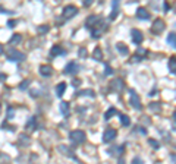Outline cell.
Wrapping results in <instances>:
<instances>
[{
	"label": "cell",
	"mask_w": 176,
	"mask_h": 164,
	"mask_svg": "<svg viewBox=\"0 0 176 164\" xmlns=\"http://www.w3.org/2000/svg\"><path fill=\"white\" fill-rule=\"evenodd\" d=\"M30 82H31V81H30V79H25V81H24V82H22L21 85H19V89H22V91H25V89H27V88L30 87Z\"/></svg>",
	"instance_id": "f1b7e54d"
},
{
	"label": "cell",
	"mask_w": 176,
	"mask_h": 164,
	"mask_svg": "<svg viewBox=\"0 0 176 164\" xmlns=\"http://www.w3.org/2000/svg\"><path fill=\"white\" fill-rule=\"evenodd\" d=\"M138 56H147V51L144 48H138Z\"/></svg>",
	"instance_id": "74e56055"
},
{
	"label": "cell",
	"mask_w": 176,
	"mask_h": 164,
	"mask_svg": "<svg viewBox=\"0 0 176 164\" xmlns=\"http://www.w3.org/2000/svg\"><path fill=\"white\" fill-rule=\"evenodd\" d=\"M148 144H150L153 148H157V150L160 148V144L157 142V141H154V139H148Z\"/></svg>",
	"instance_id": "1f68e13d"
},
{
	"label": "cell",
	"mask_w": 176,
	"mask_h": 164,
	"mask_svg": "<svg viewBox=\"0 0 176 164\" xmlns=\"http://www.w3.org/2000/svg\"><path fill=\"white\" fill-rule=\"evenodd\" d=\"M49 29H50V28H49L47 25H40V26L37 28V31H38L40 34H47L49 32Z\"/></svg>",
	"instance_id": "83f0119b"
},
{
	"label": "cell",
	"mask_w": 176,
	"mask_h": 164,
	"mask_svg": "<svg viewBox=\"0 0 176 164\" xmlns=\"http://www.w3.org/2000/svg\"><path fill=\"white\" fill-rule=\"evenodd\" d=\"M8 117H9V119L13 117V109H9V111H8Z\"/></svg>",
	"instance_id": "f35d334b"
},
{
	"label": "cell",
	"mask_w": 176,
	"mask_h": 164,
	"mask_svg": "<svg viewBox=\"0 0 176 164\" xmlns=\"http://www.w3.org/2000/svg\"><path fill=\"white\" fill-rule=\"evenodd\" d=\"M100 19H101V16H99V15H91V16H88L87 21H85V26L91 29V28H94L99 23Z\"/></svg>",
	"instance_id": "8992f818"
},
{
	"label": "cell",
	"mask_w": 176,
	"mask_h": 164,
	"mask_svg": "<svg viewBox=\"0 0 176 164\" xmlns=\"http://www.w3.org/2000/svg\"><path fill=\"white\" fill-rule=\"evenodd\" d=\"M134 163H143L141 158H134Z\"/></svg>",
	"instance_id": "b9f144b4"
},
{
	"label": "cell",
	"mask_w": 176,
	"mask_h": 164,
	"mask_svg": "<svg viewBox=\"0 0 176 164\" xmlns=\"http://www.w3.org/2000/svg\"><path fill=\"white\" fill-rule=\"evenodd\" d=\"M15 25H16V21H9V26H11V28H13Z\"/></svg>",
	"instance_id": "60d3db41"
},
{
	"label": "cell",
	"mask_w": 176,
	"mask_h": 164,
	"mask_svg": "<svg viewBox=\"0 0 176 164\" xmlns=\"http://www.w3.org/2000/svg\"><path fill=\"white\" fill-rule=\"evenodd\" d=\"M0 111H2V106H0Z\"/></svg>",
	"instance_id": "bcb514c9"
},
{
	"label": "cell",
	"mask_w": 176,
	"mask_h": 164,
	"mask_svg": "<svg viewBox=\"0 0 176 164\" xmlns=\"http://www.w3.org/2000/svg\"><path fill=\"white\" fill-rule=\"evenodd\" d=\"M69 139L74 144H77V145H81V144L85 142L87 136H85V132L84 131H72L69 133Z\"/></svg>",
	"instance_id": "6da1fadb"
},
{
	"label": "cell",
	"mask_w": 176,
	"mask_h": 164,
	"mask_svg": "<svg viewBox=\"0 0 176 164\" xmlns=\"http://www.w3.org/2000/svg\"><path fill=\"white\" fill-rule=\"evenodd\" d=\"M138 131L141 132V133H147V132H145V129H143V128H140V129H138Z\"/></svg>",
	"instance_id": "7bdbcfd3"
},
{
	"label": "cell",
	"mask_w": 176,
	"mask_h": 164,
	"mask_svg": "<svg viewBox=\"0 0 176 164\" xmlns=\"http://www.w3.org/2000/svg\"><path fill=\"white\" fill-rule=\"evenodd\" d=\"M143 122L144 123H147V125H150V123H151V120H150L148 117H143Z\"/></svg>",
	"instance_id": "ab89813d"
},
{
	"label": "cell",
	"mask_w": 176,
	"mask_h": 164,
	"mask_svg": "<svg viewBox=\"0 0 176 164\" xmlns=\"http://www.w3.org/2000/svg\"><path fill=\"white\" fill-rule=\"evenodd\" d=\"M110 88H112L115 92H121V91H123V88H125V84H123L122 79H113V81L110 82Z\"/></svg>",
	"instance_id": "52a82bcc"
},
{
	"label": "cell",
	"mask_w": 176,
	"mask_h": 164,
	"mask_svg": "<svg viewBox=\"0 0 176 164\" xmlns=\"http://www.w3.org/2000/svg\"><path fill=\"white\" fill-rule=\"evenodd\" d=\"M21 41H22L21 35H19V34H13V35H12V38H11V41H9V44L13 45V44H19Z\"/></svg>",
	"instance_id": "603a6c76"
},
{
	"label": "cell",
	"mask_w": 176,
	"mask_h": 164,
	"mask_svg": "<svg viewBox=\"0 0 176 164\" xmlns=\"http://www.w3.org/2000/svg\"><path fill=\"white\" fill-rule=\"evenodd\" d=\"M75 97H91V98H94L96 97V94H94V91L93 89H84V91H79L75 94Z\"/></svg>",
	"instance_id": "5bb4252c"
},
{
	"label": "cell",
	"mask_w": 176,
	"mask_h": 164,
	"mask_svg": "<svg viewBox=\"0 0 176 164\" xmlns=\"http://www.w3.org/2000/svg\"><path fill=\"white\" fill-rule=\"evenodd\" d=\"M72 85H74V87H79V85H81V79H74Z\"/></svg>",
	"instance_id": "8d00e7d4"
},
{
	"label": "cell",
	"mask_w": 176,
	"mask_h": 164,
	"mask_svg": "<svg viewBox=\"0 0 176 164\" xmlns=\"http://www.w3.org/2000/svg\"><path fill=\"white\" fill-rule=\"evenodd\" d=\"M66 91V84L65 82H60L57 87H56V94H57V97H62L63 94H65Z\"/></svg>",
	"instance_id": "d6986e66"
},
{
	"label": "cell",
	"mask_w": 176,
	"mask_h": 164,
	"mask_svg": "<svg viewBox=\"0 0 176 164\" xmlns=\"http://www.w3.org/2000/svg\"><path fill=\"white\" fill-rule=\"evenodd\" d=\"M9 59L13 60V62H24L25 60V54L21 53V51L13 50V51H9Z\"/></svg>",
	"instance_id": "9c48e42d"
},
{
	"label": "cell",
	"mask_w": 176,
	"mask_h": 164,
	"mask_svg": "<svg viewBox=\"0 0 176 164\" xmlns=\"http://www.w3.org/2000/svg\"><path fill=\"white\" fill-rule=\"evenodd\" d=\"M131 34H132V41L135 44H141L144 41V35L140 29H132Z\"/></svg>",
	"instance_id": "30bf717a"
},
{
	"label": "cell",
	"mask_w": 176,
	"mask_h": 164,
	"mask_svg": "<svg viewBox=\"0 0 176 164\" xmlns=\"http://www.w3.org/2000/svg\"><path fill=\"white\" fill-rule=\"evenodd\" d=\"M167 43H169V45H170L172 48L176 50V32H170L167 35Z\"/></svg>",
	"instance_id": "e0dca14e"
},
{
	"label": "cell",
	"mask_w": 176,
	"mask_h": 164,
	"mask_svg": "<svg viewBox=\"0 0 176 164\" xmlns=\"http://www.w3.org/2000/svg\"><path fill=\"white\" fill-rule=\"evenodd\" d=\"M79 56H81L82 59H85V57H87V50H85L84 47H82V48H79Z\"/></svg>",
	"instance_id": "e575fe53"
},
{
	"label": "cell",
	"mask_w": 176,
	"mask_h": 164,
	"mask_svg": "<svg viewBox=\"0 0 176 164\" xmlns=\"http://www.w3.org/2000/svg\"><path fill=\"white\" fill-rule=\"evenodd\" d=\"M78 70H79V66H78L75 62H71V63L65 67V73L66 75H74V73H77Z\"/></svg>",
	"instance_id": "8fae6325"
},
{
	"label": "cell",
	"mask_w": 176,
	"mask_h": 164,
	"mask_svg": "<svg viewBox=\"0 0 176 164\" xmlns=\"http://www.w3.org/2000/svg\"><path fill=\"white\" fill-rule=\"evenodd\" d=\"M60 111L62 113H65V114H68V111H69V103H60Z\"/></svg>",
	"instance_id": "4316f807"
},
{
	"label": "cell",
	"mask_w": 176,
	"mask_h": 164,
	"mask_svg": "<svg viewBox=\"0 0 176 164\" xmlns=\"http://www.w3.org/2000/svg\"><path fill=\"white\" fill-rule=\"evenodd\" d=\"M52 73H53V69L49 65H44L40 67V75H41V76H50Z\"/></svg>",
	"instance_id": "2e32d148"
},
{
	"label": "cell",
	"mask_w": 176,
	"mask_h": 164,
	"mask_svg": "<svg viewBox=\"0 0 176 164\" xmlns=\"http://www.w3.org/2000/svg\"><path fill=\"white\" fill-rule=\"evenodd\" d=\"M169 72L170 73H176V56H172L169 59Z\"/></svg>",
	"instance_id": "ac0fdd59"
},
{
	"label": "cell",
	"mask_w": 176,
	"mask_h": 164,
	"mask_svg": "<svg viewBox=\"0 0 176 164\" xmlns=\"http://www.w3.org/2000/svg\"><path fill=\"white\" fill-rule=\"evenodd\" d=\"M93 38H100L101 37V29H91Z\"/></svg>",
	"instance_id": "f546056e"
},
{
	"label": "cell",
	"mask_w": 176,
	"mask_h": 164,
	"mask_svg": "<svg viewBox=\"0 0 176 164\" xmlns=\"http://www.w3.org/2000/svg\"><path fill=\"white\" fill-rule=\"evenodd\" d=\"M30 142H31V141H30V138H28L27 135H24V133H22V135H19V141H18V144H19V145H22V147H28V145H30Z\"/></svg>",
	"instance_id": "ffe728a7"
},
{
	"label": "cell",
	"mask_w": 176,
	"mask_h": 164,
	"mask_svg": "<svg viewBox=\"0 0 176 164\" xmlns=\"http://www.w3.org/2000/svg\"><path fill=\"white\" fill-rule=\"evenodd\" d=\"M59 150H60V153L66 154V155H71V154H69V148H68V147H63V145H60V147H59Z\"/></svg>",
	"instance_id": "d6a6232c"
},
{
	"label": "cell",
	"mask_w": 176,
	"mask_h": 164,
	"mask_svg": "<svg viewBox=\"0 0 176 164\" xmlns=\"http://www.w3.org/2000/svg\"><path fill=\"white\" fill-rule=\"evenodd\" d=\"M175 12H176V5H175Z\"/></svg>",
	"instance_id": "f6af8a7d"
},
{
	"label": "cell",
	"mask_w": 176,
	"mask_h": 164,
	"mask_svg": "<svg viewBox=\"0 0 176 164\" xmlns=\"http://www.w3.org/2000/svg\"><path fill=\"white\" fill-rule=\"evenodd\" d=\"M150 110L159 111V110H160V103H151V104H150Z\"/></svg>",
	"instance_id": "4dcf8cb0"
},
{
	"label": "cell",
	"mask_w": 176,
	"mask_h": 164,
	"mask_svg": "<svg viewBox=\"0 0 176 164\" xmlns=\"http://www.w3.org/2000/svg\"><path fill=\"white\" fill-rule=\"evenodd\" d=\"M77 13H78V8H77V6L69 5V6H66L65 9H63L62 16H63V19H71V18H74Z\"/></svg>",
	"instance_id": "3957f363"
},
{
	"label": "cell",
	"mask_w": 176,
	"mask_h": 164,
	"mask_svg": "<svg viewBox=\"0 0 176 164\" xmlns=\"http://www.w3.org/2000/svg\"><path fill=\"white\" fill-rule=\"evenodd\" d=\"M121 123L123 126H129L131 125V119H129V116H126V114H121Z\"/></svg>",
	"instance_id": "484cf974"
},
{
	"label": "cell",
	"mask_w": 176,
	"mask_h": 164,
	"mask_svg": "<svg viewBox=\"0 0 176 164\" xmlns=\"http://www.w3.org/2000/svg\"><path fill=\"white\" fill-rule=\"evenodd\" d=\"M115 114H118V110L115 109V107H112V109H109L104 113V119H106V120H110V117H113Z\"/></svg>",
	"instance_id": "7402d4cb"
},
{
	"label": "cell",
	"mask_w": 176,
	"mask_h": 164,
	"mask_svg": "<svg viewBox=\"0 0 176 164\" xmlns=\"http://www.w3.org/2000/svg\"><path fill=\"white\" fill-rule=\"evenodd\" d=\"M123 151H125V147H123V145H115V147H112V148L109 150V154L112 155V157L119 158L122 154H123Z\"/></svg>",
	"instance_id": "ba28073f"
},
{
	"label": "cell",
	"mask_w": 176,
	"mask_h": 164,
	"mask_svg": "<svg viewBox=\"0 0 176 164\" xmlns=\"http://www.w3.org/2000/svg\"><path fill=\"white\" fill-rule=\"evenodd\" d=\"M166 28V23L163 22V19H156L153 22V25H151V32L154 35H159L160 32H163Z\"/></svg>",
	"instance_id": "7a4b0ae2"
},
{
	"label": "cell",
	"mask_w": 176,
	"mask_h": 164,
	"mask_svg": "<svg viewBox=\"0 0 176 164\" xmlns=\"http://www.w3.org/2000/svg\"><path fill=\"white\" fill-rule=\"evenodd\" d=\"M116 48H118V51L123 56H128L129 54V48H128V45L125 43H118L116 44Z\"/></svg>",
	"instance_id": "4fadbf2b"
},
{
	"label": "cell",
	"mask_w": 176,
	"mask_h": 164,
	"mask_svg": "<svg viewBox=\"0 0 176 164\" xmlns=\"http://www.w3.org/2000/svg\"><path fill=\"white\" fill-rule=\"evenodd\" d=\"M173 120H176V111L173 113Z\"/></svg>",
	"instance_id": "ee69618b"
},
{
	"label": "cell",
	"mask_w": 176,
	"mask_h": 164,
	"mask_svg": "<svg viewBox=\"0 0 176 164\" xmlns=\"http://www.w3.org/2000/svg\"><path fill=\"white\" fill-rule=\"evenodd\" d=\"M112 73H113V69H112L109 65H106V70H104V75H106V76H109V75H112Z\"/></svg>",
	"instance_id": "836d02e7"
},
{
	"label": "cell",
	"mask_w": 176,
	"mask_h": 164,
	"mask_svg": "<svg viewBox=\"0 0 176 164\" xmlns=\"http://www.w3.org/2000/svg\"><path fill=\"white\" fill-rule=\"evenodd\" d=\"M37 126H35V117H31L30 120H28V123H27V131H30V132H33L34 129H35Z\"/></svg>",
	"instance_id": "cb8c5ba5"
},
{
	"label": "cell",
	"mask_w": 176,
	"mask_h": 164,
	"mask_svg": "<svg viewBox=\"0 0 176 164\" xmlns=\"http://www.w3.org/2000/svg\"><path fill=\"white\" fill-rule=\"evenodd\" d=\"M93 3H94V0H84V6L85 8H90Z\"/></svg>",
	"instance_id": "d590c367"
},
{
	"label": "cell",
	"mask_w": 176,
	"mask_h": 164,
	"mask_svg": "<svg viewBox=\"0 0 176 164\" xmlns=\"http://www.w3.org/2000/svg\"><path fill=\"white\" fill-rule=\"evenodd\" d=\"M118 12H119V8H118V0H113V13H110V19H115L118 16Z\"/></svg>",
	"instance_id": "d4e9b609"
},
{
	"label": "cell",
	"mask_w": 176,
	"mask_h": 164,
	"mask_svg": "<svg viewBox=\"0 0 176 164\" xmlns=\"http://www.w3.org/2000/svg\"><path fill=\"white\" fill-rule=\"evenodd\" d=\"M131 106L135 110H141L143 106H141V100H140V95L135 94L134 91H131Z\"/></svg>",
	"instance_id": "5b68a950"
},
{
	"label": "cell",
	"mask_w": 176,
	"mask_h": 164,
	"mask_svg": "<svg viewBox=\"0 0 176 164\" xmlns=\"http://www.w3.org/2000/svg\"><path fill=\"white\" fill-rule=\"evenodd\" d=\"M93 59L94 60H103V51L100 47H96L94 51H93Z\"/></svg>",
	"instance_id": "44dd1931"
},
{
	"label": "cell",
	"mask_w": 176,
	"mask_h": 164,
	"mask_svg": "<svg viewBox=\"0 0 176 164\" xmlns=\"http://www.w3.org/2000/svg\"><path fill=\"white\" fill-rule=\"evenodd\" d=\"M116 135H118V132L115 131V129H106L104 133H103V142H106V144L112 142L116 138Z\"/></svg>",
	"instance_id": "277c9868"
},
{
	"label": "cell",
	"mask_w": 176,
	"mask_h": 164,
	"mask_svg": "<svg viewBox=\"0 0 176 164\" xmlns=\"http://www.w3.org/2000/svg\"><path fill=\"white\" fill-rule=\"evenodd\" d=\"M137 18L138 19H148L150 18V12L147 11L145 8H138L137 9Z\"/></svg>",
	"instance_id": "7c38bea8"
},
{
	"label": "cell",
	"mask_w": 176,
	"mask_h": 164,
	"mask_svg": "<svg viewBox=\"0 0 176 164\" xmlns=\"http://www.w3.org/2000/svg\"><path fill=\"white\" fill-rule=\"evenodd\" d=\"M66 51L60 47V45H53V48L50 50V56L52 57H56V56H59V54H65Z\"/></svg>",
	"instance_id": "9a60e30c"
}]
</instances>
